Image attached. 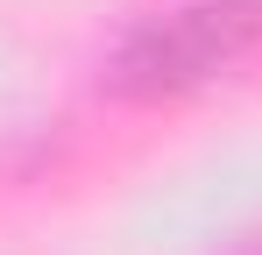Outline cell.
<instances>
[{
    "instance_id": "cell-1",
    "label": "cell",
    "mask_w": 262,
    "mask_h": 255,
    "mask_svg": "<svg viewBox=\"0 0 262 255\" xmlns=\"http://www.w3.org/2000/svg\"><path fill=\"white\" fill-rule=\"evenodd\" d=\"M262 50V0H177L142 14L106 57V92L121 99H177L227 78Z\"/></svg>"
},
{
    "instance_id": "cell-2",
    "label": "cell",
    "mask_w": 262,
    "mask_h": 255,
    "mask_svg": "<svg viewBox=\"0 0 262 255\" xmlns=\"http://www.w3.org/2000/svg\"><path fill=\"white\" fill-rule=\"evenodd\" d=\"M234 255H262V241H248V248H234Z\"/></svg>"
}]
</instances>
